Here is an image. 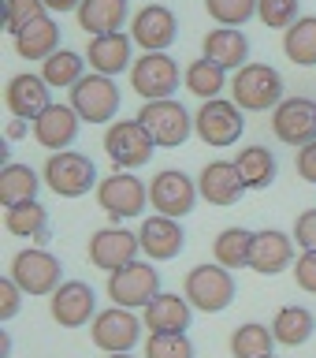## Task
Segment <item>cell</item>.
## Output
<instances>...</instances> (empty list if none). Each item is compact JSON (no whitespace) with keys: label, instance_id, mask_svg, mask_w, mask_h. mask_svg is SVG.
<instances>
[{"label":"cell","instance_id":"22","mask_svg":"<svg viewBox=\"0 0 316 358\" xmlns=\"http://www.w3.org/2000/svg\"><path fill=\"white\" fill-rule=\"evenodd\" d=\"M294 262V239L287 231H276V228H264L257 231L253 239V257H250V268L261 276H276Z\"/></svg>","mask_w":316,"mask_h":358},{"label":"cell","instance_id":"3","mask_svg":"<svg viewBox=\"0 0 316 358\" xmlns=\"http://www.w3.org/2000/svg\"><path fill=\"white\" fill-rule=\"evenodd\" d=\"M60 257L49 254L45 246H27V250H19L11 257V268L8 276L15 280L22 287V295H52L56 287H60Z\"/></svg>","mask_w":316,"mask_h":358},{"label":"cell","instance_id":"10","mask_svg":"<svg viewBox=\"0 0 316 358\" xmlns=\"http://www.w3.org/2000/svg\"><path fill=\"white\" fill-rule=\"evenodd\" d=\"M71 108L86 123H108L119 112V90L108 75H86L78 86H71Z\"/></svg>","mask_w":316,"mask_h":358},{"label":"cell","instance_id":"33","mask_svg":"<svg viewBox=\"0 0 316 358\" xmlns=\"http://www.w3.org/2000/svg\"><path fill=\"white\" fill-rule=\"evenodd\" d=\"M283 52L301 67L316 64V15H306L290 30H283Z\"/></svg>","mask_w":316,"mask_h":358},{"label":"cell","instance_id":"24","mask_svg":"<svg viewBox=\"0 0 316 358\" xmlns=\"http://www.w3.org/2000/svg\"><path fill=\"white\" fill-rule=\"evenodd\" d=\"M205 60L220 64L223 71H231V67H246V60H250V41H246L242 30L234 27H216L205 34Z\"/></svg>","mask_w":316,"mask_h":358},{"label":"cell","instance_id":"19","mask_svg":"<svg viewBox=\"0 0 316 358\" xmlns=\"http://www.w3.org/2000/svg\"><path fill=\"white\" fill-rule=\"evenodd\" d=\"M197 194L205 201H212V206H234V201L246 194V183H242L234 161H212V164L201 168Z\"/></svg>","mask_w":316,"mask_h":358},{"label":"cell","instance_id":"12","mask_svg":"<svg viewBox=\"0 0 316 358\" xmlns=\"http://www.w3.org/2000/svg\"><path fill=\"white\" fill-rule=\"evenodd\" d=\"M89 336H93V343L105 355H127L130 347L142 340V321L134 317V310H127V306H112V310L93 317Z\"/></svg>","mask_w":316,"mask_h":358},{"label":"cell","instance_id":"4","mask_svg":"<svg viewBox=\"0 0 316 358\" xmlns=\"http://www.w3.org/2000/svg\"><path fill=\"white\" fill-rule=\"evenodd\" d=\"M134 120H138L142 127L153 134V142L164 145V150L183 145L190 138V131H194V116H190V112L179 105L175 97H167V101H145L142 112Z\"/></svg>","mask_w":316,"mask_h":358},{"label":"cell","instance_id":"30","mask_svg":"<svg viewBox=\"0 0 316 358\" xmlns=\"http://www.w3.org/2000/svg\"><path fill=\"white\" fill-rule=\"evenodd\" d=\"M234 168H239L246 190H268L276 179V157L264 145H246V150L234 157Z\"/></svg>","mask_w":316,"mask_h":358},{"label":"cell","instance_id":"29","mask_svg":"<svg viewBox=\"0 0 316 358\" xmlns=\"http://www.w3.org/2000/svg\"><path fill=\"white\" fill-rule=\"evenodd\" d=\"M4 228L19 239L49 243V213H45L41 201H22V206L4 209Z\"/></svg>","mask_w":316,"mask_h":358},{"label":"cell","instance_id":"45","mask_svg":"<svg viewBox=\"0 0 316 358\" xmlns=\"http://www.w3.org/2000/svg\"><path fill=\"white\" fill-rule=\"evenodd\" d=\"M78 4L82 0H45V8H52V11H78Z\"/></svg>","mask_w":316,"mask_h":358},{"label":"cell","instance_id":"13","mask_svg":"<svg viewBox=\"0 0 316 358\" xmlns=\"http://www.w3.org/2000/svg\"><path fill=\"white\" fill-rule=\"evenodd\" d=\"M145 198H149V190H145V183L138 176L130 172H112L108 179H100L97 183V201L100 209L108 213L112 220H127V217H138V213L145 209Z\"/></svg>","mask_w":316,"mask_h":358},{"label":"cell","instance_id":"39","mask_svg":"<svg viewBox=\"0 0 316 358\" xmlns=\"http://www.w3.org/2000/svg\"><path fill=\"white\" fill-rule=\"evenodd\" d=\"M45 15V0H4V30L15 38Z\"/></svg>","mask_w":316,"mask_h":358},{"label":"cell","instance_id":"34","mask_svg":"<svg viewBox=\"0 0 316 358\" xmlns=\"http://www.w3.org/2000/svg\"><path fill=\"white\" fill-rule=\"evenodd\" d=\"M272 343H276V332L264 329V324H242V329H234L231 336V355L234 358H268L272 355Z\"/></svg>","mask_w":316,"mask_h":358},{"label":"cell","instance_id":"21","mask_svg":"<svg viewBox=\"0 0 316 358\" xmlns=\"http://www.w3.org/2000/svg\"><path fill=\"white\" fill-rule=\"evenodd\" d=\"M130 45H134V38H127V34H119V30L97 34V38L89 41V49H86V64L93 67L97 75L116 78L119 71L134 67V64H130Z\"/></svg>","mask_w":316,"mask_h":358},{"label":"cell","instance_id":"14","mask_svg":"<svg viewBox=\"0 0 316 358\" xmlns=\"http://www.w3.org/2000/svg\"><path fill=\"white\" fill-rule=\"evenodd\" d=\"M272 131L287 145H309L316 142V101L313 97H287L272 112Z\"/></svg>","mask_w":316,"mask_h":358},{"label":"cell","instance_id":"48","mask_svg":"<svg viewBox=\"0 0 316 358\" xmlns=\"http://www.w3.org/2000/svg\"><path fill=\"white\" fill-rule=\"evenodd\" d=\"M108 358H134V355H130V351H127V355H108Z\"/></svg>","mask_w":316,"mask_h":358},{"label":"cell","instance_id":"11","mask_svg":"<svg viewBox=\"0 0 316 358\" xmlns=\"http://www.w3.org/2000/svg\"><path fill=\"white\" fill-rule=\"evenodd\" d=\"M194 201H197V187H194V179H190L186 172H179V168H164V172H156L153 176V183H149V206L160 213V217H186L190 209H194Z\"/></svg>","mask_w":316,"mask_h":358},{"label":"cell","instance_id":"38","mask_svg":"<svg viewBox=\"0 0 316 358\" xmlns=\"http://www.w3.org/2000/svg\"><path fill=\"white\" fill-rule=\"evenodd\" d=\"M257 4L261 0H205L209 15L220 22V27H242L257 15Z\"/></svg>","mask_w":316,"mask_h":358},{"label":"cell","instance_id":"32","mask_svg":"<svg viewBox=\"0 0 316 358\" xmlns=\"http://www.w3.org/2000/svg\"><path fill=\"white\" fill-rule=\"evenodd\" d=\"M313 329H316V321L306 306H283L272 321L276 343H283V347H301L313 336Z\"/></svg>","mask_w":316,"mask_h":358},{"label":"cell","instance_id":"2","mask_svg":"<svg viewBox=\"0 0 316 358\" xmlns=\"http://www.w3.org/2000/svg\"><path fill=\"white\" fill-rule=\"evenodd\" d=\"M186 299L201 313H220L234 302V276L223 265H194L186 273Z\"/></svg>","mask_w":316,"mask_h":358},{"label":"cell","instance_id":"20","mask_svg":"<svg viewBox=\"0 0 316 358\" xmlns=\"http://www.w3.org/2000/svg\"><path fill=\"white\" fill-rule=\"evenodd\" d=\"M138 239H142L145 257H153V262H172V257H179V250H183L186 235H183V228H179V220L160 217V213H156V217H145L142 220Z\"/></svg>","mask_w":316,"mask_h":358},{"label":"cell","instance_id":"5","mask_svg":"<svg viewBox=\"0 0 316 358\" xmlns=\"http://www.w3.org/2000/svg\"><path fill=\"white\" fill-rule=\"evenodd\" d=\"M45 183H49V190L60 198H82L86 190H93V183H97V168L86 153L60 150V153L49 157V164H45Z\"/></svg>","mask_w":316,"mask_h":358},{"label":"cell","instance_id":"26","mask_svg":"<svg viewBox=\"0 0 316 358\" xmlns=\"http://www.w3.org/2000/svg\"><path fill=\"white\" fill-rule=\"evenodd\" d=\"M78 27L86 34H112L123 27V19H127V0H82L78 4Z\"/></svg>","mask_w":316,"mask_h":358},{"label":"cell","instance_id":"31","mask_svg":"<svg viewBox=\"0 0 316 358\" xmlns=\"http://www.w3.org/2000/svg\"><path fill=\"white\" fill-rule=\"evenodd\" d=\"M253 239H257V231L250 228H223L216 235V265L223 268H246L250 265V257H253Z\"/></svg>","mask_w":316,"mask_h":358},{"label":"cell","instance_id":"18","mask_svg":"<svg viewBox=\"0 0 316 358\" xmlns=\"http://www.w3.org/2000/svg\"><path fill=\"white\" fill-rule=\"evenodd\" d=\"M4 105H8L11 116H19V120H38L41 112L52 105V101H49V83H45L41 75L22 71V75H15V78L8 83Z\"/></svg>","mask_w":316,"mask_h":358},{"label":"cell","instance_id":"43","mask_svg":"<svg viewBox=\"0 0 316 358\" xmlns=\"http://www.w3.org/2000/svg\"><path fill=\"white\" fill-rule=\"evenodd\" d=\"M294 243L301 250H316V209H306L294 224Z\"/></svg>","mask_w":316,"mask_h":358},{"label":"cell","instance_id":"41","mask_svg":"<svg viewBox=\"0 0 316 358\" xmlns=\"http://www.w3.org/2000/svg\"><path fill=\"white\" fill-rule=\"evenodd\" d=\"M22 306V287L15 284L11 276L0 280V321H11Z\"/></svg>","mask_w":316,"mask_h":358},{"label":"cell","instance_id":"1","mask_svg":"<svg viewBox=\"0 0 316 358\" xmlns=\"http://www.w3.org/2000/svg\"><path fill=\"white\" fill-rule=\"evenodd\" d=\"M234 105L242 112H264V108H279L283 105V78H279L276 67L268 64H246L239 75H234Z\"/></svg>","mask_w":316,"mask_h":358},{"label":"cell","instance_id":"6","mask_svg":"<svg viewBox=\"0 0 316 358\" xmlns=\"http://www.w3.org/2000/svg\"><path fill=\"white\" fill-rule=\"evenodd\" d=\"M108 295L112 306H127V310L149 306L160 295V273L149 262H130L108 276Z\"/></svg>","mask_w":316,"mask_h":358},{"label":"cell","instance_id":"27","mask_svg":"<svg viewBox=\"0 0 316 358\" xmlns=\"http://www.w3.org/2000/svg\"><path fill=\"white\" fill-rule=\"evenodd\" d=\"M145 324H149V332H186L190 329V299L156 295L145 306Z\"/></svg>","mask_w":316,"mask_h":358},{"label":"cell","instance_id":"35","mask_svg":"<svg viewBox=\"0 0 316 358\" xmlns=\"http://www.w3.org/2000/svg\"><path fill=\"white\" fill-rule=\"evenodd\" d=\"M223 78H227V71H223L220 64L205 60V56L186 67V90L201 101H216L220 90H223Z\"/></svg>","mask_w":316,"mask_h":358},{"label":"cell","instance_id":"49","mask_svg":"<svg viewBox=\"0 0 316 358\" xmlns=\"http://www.w3.org/2000/svg\"><path fill=\"white\" fill-rule=\"evenodd\" d=\"M268 358H272V355H268Z\"/></svg>","mask_w":316,"mask_h":358},{"label":"cell","instance_id":"9","mask_svg":"<svg viewBox=\"0 0 316 358\" xmlns=\"http://www.w3.org/2000/svg\"><path fill=\"white\" fill-rule=\"evenodd\" d=\"M153 150H156L153 134L138 120H116L105 134V153L119 168H142L153 157Z\"/></svg>","mask_w":316,"mask_h":358},{"label":"cell","instance_id":"16","mask_svg":"<svg viewBox=\"0 0 316 358\" xmlns=\"http://www.w3.org/2000/svg\"><path fill=\"white\" fill-rule=\"evenodd\" d=\"M175 34H179V22L172 15V8H164V4H145L130 22V38L145 52H164L175 41Z\"/></svg>","mask_w":316,"mask_h":358},{"label":"cell","instance_id":"15","mask_svg":"<svg viewBox=\"0 0 316 358\" xmlns=\"http://www.w3.org/2000/svg\"><path fill=\"white\" fill-rule=\"evenodd\" d=\"M138 250H142V239L127 228H100L93 239H89V262L97 268H105L108 276L123 265L138 262Z\"/></svg>","mask_w":316,"mask_h":358},{"label":"cell","instance_id":"40","mask_svg":"<svg viewBox=\"0 0 316 358\" xmlns=\"http://www.w3.org/2000/svg\"><path fill=\"white\" fill-rule=\"evenodd\" d=\"M257 19L272 30H290L298 22V0H261L257 4Z\"/></svg>","mask_w":316,"mask_h":358},{"label":"cell","instance_id":"46","mask_svg":"<svg viewBox=\"0 0 316 358\" xmlns=\"http://www.w3.org/2000/svg\"><path fill=\"white\" fill-rule=\"evenodd\" d=\"M22 131H27V123H22V120H15V123H8V138H19Z\"/></svg>","mask_w":316,"mask_h":358},{"label":"cell","instance_id":"25","mask_svg":"<svg viewBox=\"0 0 316 358\" xmlns=\"http://www.w3.org/2000/svg\"><path fill=\"white\" fill-rule=\"evenodd\" d=\"M15 52L22 60H41L45 64L52 52H60V27H56L49 15H41L22 34H15Z\"/></svg>","mask_w":316,"mask_h":358},{"label":"cell","instance_id":"23","mask_svg":"<svg viewBox=\"0 0 316 358\" xmlns=\"http://www.w3.org/2000/svg\"><path fill=\"white\" fill-rule=\"evenodd\" d=\"M78 134V112L71 105H49L33 120V138H38L45 150H67Z\"/></svg>","mask_w":316,"mask_h":358},{"label":"cell","instance_id":"42","mask_svg":"<svg viewBox=\"0 0 316 358\" xmlns=\"http://www.w3.org/2000/svg\"><path fill=\"white\" fill-rule=\"evenodd\" d=\"M294 280L301 291H309V295H316V250H306L294 262Z\"/></svg>","mask_w":316,"mask_h":358},{"label":"cell","instance_id":"37","mask_svg":"<svg viewBox=\"0 0 316 358\" xmlns=\"http://www.w3.org/2000/svg\"><path fill=\"white\" fill-rule=\"evenodd\" d=\"M145 358H194V343L186 332H153L145 343Z\"/></svg>","mask_w":316,"mask_h":358},{"label":"cell","instance_id":"7","mask_svg":"<svg viewBox=\"0 0 316 358\" xmlns=\"http://www.w3.org/2000/svg\"><path fill=\"white\" fill-rule=\"evenodd\" d=\"M179 86V64L167 52H145L130 67V90L142 101H167Z\"/></svg>","mask_w":316,"mask_h":358},{"label":"cell","instance_id":"8","mask_svg":"<svg viewBox=\"0 0 316 358\" xmlns=\"http://www.w3.org/2000/svg\"><path fill=\"white\" fill-rule=\"evenodd\" d=\"M246 127V120H242V108L234 105V101H205L201 105V112L194 116V131H197V138L205 142V145H216V150H223V145H234L239 142V134Z\"/></svg>","mask_w":316,"mask_h":358},{"label":"cell","instance_id":"28","mask_svg":"<svg viewBox=\"0 0 316 358\" xmlns=\"http://www.w3.org/2000/svg\"><path fill=\"white\" fill-rule=\"evenodd\" d=\"M38 172L30 164H4L0 168V206H22V201H38Z\"/></svg>","mask_w":316,"mask_h":358},{"label":"cell","instance_id":"47","mask_svg":"<svg viewBox=\"0 0 316 358\" xmlns=\"http://www.w3.org/2000/svg\"><path fill=\"white\" fill-rule=\"evenodd\" d=\"M0 355L11 358V336H8V332H0Z\"/></svg>","mask_w":316,"mask_h":358},{"label":"cell","instance_id":"44","mask_svg":"<svg viewBox=\"0 0 316 358\" xmlns=\"http://www.w3.org/2000/svg\"><path fill=\"white\" fill-rule=\"evenodd\" d=\"M298 176L309 179V183H316V142H309V145L298 150Z\"/></svg>","mask_w":316,"mask_h":358},{"label":"cell","instance_id":"36","mask_svg":"<svg viewBox=\"0 0 316 358\" xmlns=\"http://www.w3.org/2000/svg\"><path fill=\"white\" fill-rule=\"evenodd\" d=\"M41 78H45L49 86H56V90H60V86H78V83L86 78V75H82V56L71 52V49L52 52L49 60L41 64Z\"/></svg>","mask_w":316,"mask_h":358},{"label":"cell","instance_id":"17","mask_svg":"<svg viewBox=\"0 0 316 358\" xmlns=\"http://www.w3.org/2000/svg\"><path fill=\"white\" fill-rule=\"evenodd\" d=\"M93 306H97L93 287L82 284V280H67V284H60L52 291V302H49L52 321L63 324V329H82V324L93 317Z\"/></svg>","mask_w":316,"mask_h":358}]
</instances>
